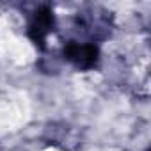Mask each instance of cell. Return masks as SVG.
Here are the masks:
<instances>
[{
    "label": "cell",
    "instance_id": "obj_1",
    "mask_svg": "<svg viewBox=\"0 0 151 151\" xmlns=\"http://www.w3.org/2000/svg\"><path fill=\"white\" fill-rule=\"evenodd\" d=\"M66 57L75 62L78 68H91L98 60V48L93 45H77V43H69L64 48Z\"/></svg>",
    "mask_w": 151,
    "mask_h": 151
},
{
    "label": "cell",
    "instance_id": "obj_2",
    "mask_svg": "<svg viewBox=\"0 0 151 151\" xmlns=\"http://www.w3.org/2000/svg\"><path fill=\"white\" fill-rule=\"evenodd\" d=\"M52 25H53V16H52V11L48 7H41L36 16H34V22L30 25V37L36 45H43L48 32L52 30Z\"/></svg>",
    "mask_w": 151,
    "mask_h": 151
}]
</instances>
